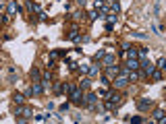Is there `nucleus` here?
Returning a JSON list of instances; mask_svg holds the SVG:
<instances>
[{"instance_id": "obj_14", "label": "nucleus", "mask_w": 166, "mask_h": 124, "mask_svg": "<svg viewBox=\"0 0 166 124\" xmlns=\"http://www.w3.org/2000/svg\"><path fill=\"white\" fill-rule=\"evenodd\" d=\"M89 85H92V77H87V75H85V77H81V81H79V87H81L83 91H87V89H89Z\"/></svg>"}, {"instance_id": "obj_11", "label": "nucleus", "mask_w": 166, "mask_h": 124, "mask_svg": "<svg viewBox=\"0 0 166 124\" xmlns=\"http://www.w3.org/2000/svg\"><path fill=\"white\" fill-rule=\"evenodd\" d=\"M137 108H139L141 112H145V110H150V108H152V99H147V97H141V99L137 102Z\"/></svg>"}, {"instance_id": "obj_28", "label": "nucleus", "mask_w": 166, "mask_h": 124, "mask_svg": "<svg viewBox=\"0 0 166 124\" xmlns=\"http://www.w3.org/2000/svg\"><path fill=\"white\" fill-rule=\"evenodd\" d=\"M95 93H98V97H100V99H104V97L108 95V91H106V89H100V91H95Z\"/></svg>"}, {"instance_id": "obj_2", "label": "nucleus", "mask_w": 166, "mask_h": 124, "mask_svg": "<svg viewBox=\"0 0 166 124\" xmlns=\"http://www.w3.org/2000/svg\"><path fill=\"white\" fill-rule=\"evenodd\" d=\"M114 89H123V87H127L129 85V70H125V68H120L119 75L112 79V83H110Z\"/></svg>"}, {"instance_id": "obj_20", "label": "nucleus", "mask_w": 166, "mask_h": 124, "mask_svg": "<svg viewBox=\"0 0 166 124\" xmlns=\"http://www.w3.org/2000/svg\"><path fill=\"white\" fill-rule=\"evenodd\" d=\"M135 81H139V72L137 70H129V83H135Z\"/></svg>"}, {"instance_id": "obj_33", "label": "nucleus", "mask_w": 166, "mask_h": 124, "mask_svg": "<svg viewBox=\"0 0 166 124\" xmlns=\"http://www.w3.org/2000/svg\"><path fill=\"white\" fill-rule=\"evenodd\" d=\"M133 37H137V39H147V35H145V33H133Z\"/></svg>"}, {"instance_id": "obj_3", "label": "nucleus", "mask_w": 166, "mask_h": 124, "mask_svg": "<svg viewBox=\"0 0 166 124\" xmlns=\"http://www.w3.org/2000/svg\"><path fill=\"white\" fill-rule=\"evenodd\" d=\"M69 97H71L73 103H77V106H81L83 103V89L79 87V85H75V83H69Z\"/></svg>"}, {"instance_id": "obj_23", "label": "nucleus", "mask_w": 166, "mask_h": 124, "mask_svg": "<svg viewBox=\"0 0 166 124\" xmlns=\"http://www.w3.org/2000/svg\"><path fill=\"white\" fill-rule=\"evenodd\" d=\"M31 79H33V81H42V75H40L37 68H31Z\"/></svg>"}, {"instance_id": "obj_7", "label": "nucleus", "mask_w": 166, "mask_h": 124, "mask_svg": "<svg viewBox=\"0 0 166 124\" xmlns=\"http://www.w3.org/2000/svg\"><path fill=\"white\" fill-rule=\"evenodd\" d=\"M112 64H116V56L114 54H104L100 58V66H112Z\"/></svg>"}, {"instance_id": "obj_35", "label": "nucleus", "mask_w": 166, "mask_h": 124, "mask_svg": "<svg viewBox=\"0 0 166 124\" xmlns=\"http://www.w3.org/2000/svg\"><path fill=\"white\" fill-rule=\"evenodd\" d=\"M114 29V23H106V31H112Z\"/></svg>"}, {"instance_id": "obj_36", "label": "nucleus", "mask_w": 166, "mask_h": 124, "mask_svg": "<svg viewBox=\"0 0 166 124\" xmlns=\"http://www.w3.org/2000/svg\"><path fill=\"white\" fill-rule=\"evenodd\" d=\"M85 2H87V0H77V4H79V6H85Z\"/></svg>"}, {"instance_id": "obj_13", "label": "nucleus", "mask_w": 166, "mask_h": 124, "mask_svg": "<svg viewBox=\"0 0 166 124\" xmlns=\"http://www.w3.org/2000/svg\"><path fill=\"white\" fill-rule=\"evenodd\" d=\"M104 68H106V72H104V75H108L110 79H114V77L119 75V70H120V68H119V66H114V64H112V66H104Z\"/></svg>"}, {"instance_id": "obj_24", "label": "nucleus", "mask_w": 166, "mask_h": 124, "mask_svg": "<svg viewBox=\"0 0 166 124\" xmlns=\"http://www.w3.org/2000/svg\"><path fill=\"white\" fill-rule=\"evenodd\" d=\"M77 70H79L81 75H87V70H89V64H77Z\"/></svg>"}, {"instance_id": "obj_31", "label": "nucleus", "mask_w": 166, "mask_h": 124, "mask_svg": "<svg viewBox=\"0 0 166 124\" xmlns=\"http://www.w3.org/2000/svg\"><path fill=\"white\" fill-rule=\"evenodd\" d=\"M69 110H71L69 103H62V106H60V112H69Z\"/></svg>"}, {"instance_id": "obj_29", "label": "nucleus", "mask_w": 166, "mask_h": 124, "mask_svg": "<svg viewBox=\"0 0 166 124\" xmlns=\"http://www.w3.org/2000/svg\"><path fill=\"white\" fill-rule=\"evenodd\" d=\"M58 56H60V54H58V50H52V52H50V60H56Z\"/></svg>"}, {"instance_id": "obj_6", "label": "nucleus", "mask_w": 166, "mask_h": 124, "mask_svg": "<svg viewBox=\"0 0 166 124\" xmlns=\"http://www.w3.org/2000/svg\"><path fill=\"white\" fill-rule=\"evenodd\" d=\"M31 114H33V110L27 108V106H23V103H19V108L15 110V116H17V118H29Z\"/></svg>"}, {"instance_id": "obj_5", "label": "nucleus", "mask_w": 166, "mask_h": 124, "mask_svg": "<svg viewBox=\"0 0 166 124\" xmlns=\"http://www.w3.org/2000/svg\"><path fill=\"white\" fill-rule=\"evenodd\" d=\"M139 68L143 70V75H145V77H150V75H152V72L156 70V66L152 64V62H150V60H147V58H143V60H139Z\"/></svg>"}, {"instance_id": "obj_21", "label": "nucleus", "mask_w": 166, "mask_h": 124, "mask_svg": "<svg viewBox=\"0 0 166 124\" xmlns=\"http://www.w3.org/2000/svg\"><path fill=\"white\" fill-rule=\"evenodd\" d=\"M164 64H166V58H164V56H160V58H158V62H156L154 66L158 68V70H162V68H166Z\"/></svg>"}, {"instance_id": "obj_17", "label": "nucleus", "mask_w": 166, "mask_h": 124, "mask_svg": "<svg viewBox=\"0 0 166 124\" xmlns=\"http://www.w3.org/2000/svg\"><path fill=\"white\" fill-rule=\"evenodd\" d=\"M154 120L156 122H164V110H162V108H158L154 112Z\"/></svg>"}, {"instance_id": "obj_18", "label": "nucleus", "mask_w": 166, "mask_h": 124, "mask_svg": "<svg viewBox=\"0 0 166 124\" xmlns=\"http://www.w3.org/2000/svg\"><path fill=\"white\" fill-rule=\"evenodd\" d=\"M79 37H81V35H79V29H77V27H73L71 33H69V39H71V42H79Z\"/></svg>"}, {"instance_id": "obj_4", "label": "nucleus", "mask_w": 166, "mask_h": 124, "mask_svg": "<svg viewBox=\"0 0 166 124\" xmlns=\"http://www.w3.org/2000/svg\"><path fill=\"white\" fill-rule=\"evenodd\" d=\"M98 102H100V97H98L95 91L87 89V93H83V106H85V108H89V106H94V103H98Z\"/></svg>"}, {"instance_id": "obj_32", "label": "nucleus", "mask_w": 166, "mask_h": 124, "mask_svg": "<svg viewBox=\"0 0 166 124\" xmlns=\"http://www.w3.org/2000/svg\"><path fill=\"white\" fill-rule=\"evenodd\" d=\"M98 19V11H92L89 12V21H95Z\"/></svg>"}, {"instance_id": "obj_26", "label": "nucleus", "mask_w": 166, "mask_h": 124, "mask_svg": "<svg viewBox=\"0 0 166 124\" xmlns=\"http://www.w3.org/2000/svg\"><path fill=\"white\" fill-rule=\"evenodd\" d=\"M36 120H37V122H48L50 118H48V116H44V114H37V116H36Z\"/></svg>"}, {"instance_id": "obj_34", "label": "nucleus", "mask_w": 166, "mask_h": 124, "mask_svg": "<svg viewBox=\"0 0 166 124\" xmlns=\"http://www.w3.org/2000/svg\"><path fill=\"white\" fill-rule=\"evenodd\" d=\"M81 15H83V12H81V11H75V12H73V19H83Z\"/></svg>"}, {"instance_id": "obj_22", "label": "nucleus", "mask_w": 166, "mask_h": 124, "mask_svg": "<svg viewBox=\"0 0 166 124\" xmlns=\"http://www.w3.org/2000/svg\"><path fill=\"white\" fill-rule=\"evenodd\" d=\"M150 79H152V81H162V72H160V70H158V68H156L154 72H152V75H150Z\"/></svg>"}, {"instance_id": "obj_1", "label": "nucleus", "mask_w": 166, "mask_h": 124, "mask_svg": "<svg viewBox=\"0 0 166 124\" xmlns=\"http://www.w3.org/2000/svg\"><path fill=\"white\" fill-rule=\"evenodd\" d=\"M104 108L106 110H116L120 103H123V93L120 91H108V95L104 97Z\"/></svg>"}, {"instance_id": "obj_10", "label": "nucleus", "mask_w": 166, "mask_h": 124, "mask_svg": "<svg viewBox=\"0 0 166 124\" xmlns=\"http://www.w3.org/2000/svg\"><path fill=\"white\" fill-rule=\"evenodd\" d=\"M120 58H123V60H127V58H137V48L123 50V52H120Z\"/></svg>"}, {"instance_id": "obj_12", "label": "nucleus", "mask_w": 166, "mask_h": 124, "mask_svg": "<svg viewBox=\"0 0 166 124\" xmlns=\"http://www.w3.org/2000/svg\"><path fill=\"white\" fill-rule=\"evenodd\" d=\"M15 12H21V6H19L15 0H9V11H6V15H9V17H12Z\"/></svg>"}, {"instance_id": "obj_25", "label": "nucleus", "mask_w": 166, "mask_h": 124, "mask_svg": "<svg viewBox=\"0 0 166 124\" xmlns=\"http://www.w3.org/2000/svg\"><path fill=\"white\" fill-rule=\"evenodd\" d=\"M98 77H100V81H102V85H110V83H112V79H110L108 75H98Z\"/></svg>"}, {"instance_id": "obj_15", "label": "nucleus", "mask_w": 166, "mask_h": 124, "mask_svg": "<svg viewBox=\"0 0 166 124\" xmlns=\"http://www.w3.org/2000/svg\"><path fill=\"white\" fill-rule=\"evenodd\" d=\"M31 93H33V95H42V93H44L42 83H40V81H33V85H31Z\"/></svg>"}, {"instance_id": "obj_16", "label": "nucleus", "mask_w": 166, "mask_h": 124, "mask_svg": "<svg viewBox=\"0 0 166 124\" xmlns=\"http://www.w3.org/2000/svg\"><path fill=\"white\" fill-rule=\"evenodd\" d=\"M100 68H102V66H98V64H89L87 77H98V75H100Z\"/></svg>"}, {"instance_id": "obj_30", "label": "nucleus", "mask_w": 166, "mask_h": 124, "mask_svg": "<svg viewBox=\"0 0 166 124\" xmlns=\"http://www.w3.org/2000/svg\"><path fill=\"white\" fill-rule=\"evenodd\" d=\"M104 54H106V52H104V50H100V52H98V54H95V56H94V60H95V62H98V60H100V58L104 56Z\"/></svg>"}, {"instance_id": "obj_27", "label": "nucleus", "mask_w": 166, "mask_h": 124, "mask_svg": "<svg viewBox=\"0 0 166 124\" xmlns=\"http://www.w3.org/2000/svg\"><path fill=\"white\" fill-rule=\"evenodd\" d=\"M129 122H143V118L141 116H131V118H127Z\"/></svg>"}, {"instance_id": "obj_8", "label": "nucleus", "mask_w": 166, "mask_h": 124, "mask_svg": "<svg viewBox=\"0 0 166 124\" xmlns=\"http://www.w3.org/2000/svg\"><path fill=\"white\" fill-rule=\"evenodd\" d=\"M125 70H139V58H127L125 60Z\"/></svg>"}, {"instance_id": "obj_19", "label": "nucleus", "mask_w": 166, "mask_h": 124, "mask_svg": "<svg viewBox=\"0 0 166 124\" xmlns=\"http://www.w3.org/2000/svg\"><path fill=\"white\" fill-rule=\"evenodd\" d=\"M12 102L17 103V106H19V103H23L25 102V95H23V93H15V95H12Z\"/></svg>"}, {"instance_id": "obj_37", "label": "nucleus", "mask_w": 166, "mask_h": 124, "mask_svg": "<svg viewBox=\"0 0 166 124\" xmlns=\"http://www.w3.org/2000/svg\"><path fill=\"white\" fill-rule=\"evenodd\" d=\"M0 11H2V4H0Z\"/></svg>"}, {"instance_id": "obj_9", "label": "nucleus", "mask_w": 166, "mask_h": 124, "mask_svg": "<svg viewBox=\"0 0 166 124\" xmlns=\"http://www.w3.org/2000/svg\"><path fill=\"white\" fill-rule=\"evenodd\" d=\"M52 91H54L56 95H62V93L69 91V83H54V85H52Z\"/></svg>"}]
</instances>
